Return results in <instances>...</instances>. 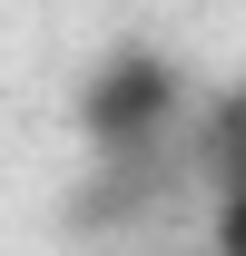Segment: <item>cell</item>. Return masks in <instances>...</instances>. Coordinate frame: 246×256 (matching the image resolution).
I'll use <instances>...</instances> for the list:
<instances>
[{
	"instance_id": "2",
	"label": "cell",
	"mask_w": 246,
	"mask_h": 256,
	"mask_svg": "<svg viewBox=\"0 0 246 256\" xmlns=\"http://www.w3.org/2000/svg\"><path fill=\"white\" fill-rule=\"evenodd\" d=\"M197 168H207V188H246V79L226 98H207V118H197Z\"/></svg>"
},
{
	"instance_id": "1",
	"label": "cell",
	"mask_w": 246,
	"mask_h": 256,
	"mask_svg": "<svg viewBox=\"0 0 246 256\" xmlns=\"http://www.w3.org/2000/svg\"><path fill=\"white\" fill-rule=\"evenodd\" d=\"M187 118V79L158 50H108V60L79 79V128H89L98 158H128V148H178Z\"/></svg>"
},
{
	"instance_id": "3",
	"label": "cell",
	"mask_w": 246,
	"mask_h": 256,
	"mask_svg": "<svg viewBox=\"0 0 246 256\" xmlns=\"http://www.w3.org/2000/svg\"><path fill=\"white\" fill-rule=\"evenodd\" d=\"M216 246L246 256V188H216Z\"/></svg>"
}]
</instances>
